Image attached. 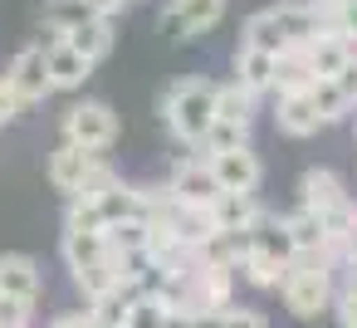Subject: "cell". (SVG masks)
Wrapping results in <instances>:
<instances>
[{"instance_id": "22", "label": "cell", "mask_w": 357, "mask_h": 328, "mask_svg": "<svg viewBox=\"0 0 357 328\" xmlns=\"http://www.w3.org/2000/svg\"><path fill=\"white\" fill-rule=\"evenodd\" d=\"M93 20V10H89V0H45V25H50V35H69V30H79V25H89Z\"/></svg>"}, {"instance_id": "17", "label": "cell", "mask_w": 357, "mask_h": 328, "mask_svg": "<svg viewBox=\"0 0 357 328\" xmlns=\"http://www.w3.org/2000/svg\"><path fill=\"white\" fill-rule=\"evenodd\" d=\"M89 152H79V147H69V142H59L54 152H50V181H54V191H64V196H74L79 191V181H84V172H89Z\"/></svg>"}, {"instance_id": "30", "label": "cell", "mask_w": 357, "mask_h": 328, "mask_svg": "<svg viewBox=\"0 0 357 328\" xmlns=\"http://www.w3.org/2000/svg\"><path fill=\"white\" fill-rule=\"evenodd\" d=\"M64 230H84V235H103V216L93 201H69V216H64Z\"/></svg>"}, {"instance_id": "2", "label": "cell", "mask_w": 357, "mask_h": 328, "mask_svg": "<svg viewBox=\"0 0 357 328\" xmlns=\"http://www.w3.org/2000/svg\"><path fill=\"white\" fill-rule=\"evenodd\" d=\"M279 294H284V308L294 318H323L337 299V264L328 255H294L284 279H279Z\"/></svg>"}, {"instance_id": "5", "label": "cell", "mask_w": 357, "mask_h": 328, "mask_svg": "<svg viewBox=\"0 0 357 328\" xmlns=\"http://www.w3.org/2000/svg\"><path fill=\"white\" fill-rule=\"evenodd\" d=\"M0 84L10 89V98H15L20 108H30V103L50 98L54 89H50V69H45V45L20 50V54H15V64H10V74L0 79Z\"/></svg>"}, {"instance_id": "41", "label": "cell", "mask_w": 357, "mask_h": 328, "mask_svg": "<svg viewBox=\"0 0 357 328\" xmlns=\"http://www.w3.org/2000/svg\"><path fill=\"white\" fill-rule=\"evenodd\" d=\"M308 6H313L318 15H328V10H337V6H342V0H308Z\"/></svg>"}, {"instance_id": "1", "label": "cell", "mask_w": 357, "mask_h": 328, "mask_svg": "<svg viewBox=\"0 0 357 328\" xmlns=\"http://www.w3.org/2000/svg\"><path fill=\"white\" fill-rule=\"evenodd\" d=\"M313 35H323L318 10L308 6V0H284V6H269V10H259V15L245 20L240 45L245 50H264V54H284V50L308 45Z\"/></svg>"}, {"instance_id": "39", "label": "cell", "mask_w": 357, "mask_h": 328, "mask_svg": "<svg viewBox=\"0 0 357 328\" xmlns=\"http://www.w3.org/2000/svg\"><path fill=\"white\" fill-rule=\"evenodd\" d=\"M191 328H225V313H191Z\"/></svg>"}, {"instance_id": "15", "label": "cell", "mask_w": 357, "mask_h": 328, "mask_svg": "<svg viewBox=\"0 0 357 328\" xmlns=\"http://www.w3.org/2000/svg\"><path fill=\"white\" fill-rule=\"evenodd\" d=\"M313 84H318V79H313L303 50H284V54H274V84H269V94L289 98V94H308Z\"/></svg>"}, {"instance_id": "3", "label": "cell", "mask_w": 357, "mask_h": 328, "mask_svg": "<svg viewBox=\"0 0 357 328\" xmlns=\"http://www.w3.org/2000/svg\"><path fill=\"white\" fill-rule=\"evenodd\" d=\"M162 118H167L176 142L196 147L206 137L211 118H215V84L211 79H176L167 89V98H162Z\"/></svg>"}, {"instance_id": "36", "label": "cell", "mask_w": 357, "mask_h": 328, "mask_svg": "<svg viewBox=\"0 0 357 328\" xmlns=\"http://www.w3.org/2000/svg\"><path fill=\"white\" fill-rule=\"evenodd\" d=\"M50 328H93V318H89V308H79V313H59Z\"/></svg>"}, {"instance_id": "18", "label": "cell", "mask_w": 357, "mask_h": 328, "mask_svg": "<svg viewBox=\"0 0 357 328\" xmlns=\"http://www.w3.org/2000/svg\"><path fill=\"white\" fill-rule=\"evenodd\" d=\"M274 123H279V133H289V137H313V133L323 128L318 113H313V103H308V94H289V98H279Z\"/></svg>"}, {"instance_id": "21", "label": "cell", "mask_w": 357, "mask_h": 328, "mask_svg": "<svg viewBox=\"0 0 357 328\" xmlns=\"http://www.w3.org/2000/svg\"><path fill=\"white\" fill-rule=\"evenodd\" d=\"M215 123L250 128V123H255V98H250L240 84H215Z\"/></svg>"}, {"instance_id": "7", "label": "cell", "mask_w": 357, "mask_h": 328, "mask_svg": "<svg viewBox=\"0 0 357 328\" xmlns=\"http://www.w3.org/2000/svg\"><path fill=\"white\" fill-rule=\"evenodd\" d=\"M225 15V0H172L162 10V25L172 30V40H196L206 30H215Z\"/></svg>"}, {"instance_id": "35", "label": "cell", "mask_w": 357, "mask_h": 328, "mask_svg": "<svg viewBox=\"0 0 357 328\" xmlns=\"http://www.w3.org/2000/svg\"><path fill=\"white\" fill-rule=\"evenodd\" d=\"M128 6V0H89V10H93V20H113L118 10Z\"/></svg>"}, {"instance_id": "29", "label": "cell", "mask_w": 357, "mask_h": 328, "mask_svg": "<svg viewBox=\"0 0 357 328\" xmlns=\"http://www.w3.org/2000/svg\"><path fill=\"white\" fill-rule=\"evenodd\" d=\"M162 318H167V304H162L157 294H142V299L128 308V323H123V328H162Z\"/></svg>"}, {"instance_id": "11", "label": "cell", "mask_w": 357, "mask_h": 328, "mask_svg": "<svg viewBox=\"0 0 357 328\" xmlns=\"http://www.w3.org/2000/svg\"><path fill=\"white\" fill-rule=\"evenodd\" d=\"M206 211H211V225H215V230H225V235H245V230L255 225V216H259V201L245 196V191H220Z\"/></svg>"}, {"instance_id": "13", "label": "cell", "mask_w": 357, "mask_h": 328, "mask_svg": "<svg viewBox=\"0 0 357 328\" xmlns=\"http://www.w3.org/2000/svg\"><path fill=\"white\" fill-rule=\"evenodd\" d=\"M284 235H289L294 255H328V225H323V216H313L303 206L284 216Z\"/></svg>"}, {"instance_id": "38", "label": "cell", "mask_w": 357, "mask_h": 328, "mask_svg": "<svg viewBox=\"0 0 357 328\" xmlns=\"http://www.w3.org/2000/svg\"><path fill=\"white\" fill-rule=\"evenodd\" d=\"M337 269H342V284H337V289H347V294H357V255H352V260H342Z\"/></svg>"}, {"instance_id": "4", "label": "cell", "mask_w": 357, "mask_h": 328, "mask_svg": "<svg viewBox=\"0 0 357 328\" xmlns=\"http://www.w3.org/2000/svg\"><path fill=\"white\" fill-rule=\"evenodd\" d=\"M64 142L79 147V152H89V157L108 152V147L118 142V113H113L103 98H84V103H74L69 118H64Z\"/></svg>"}, {"instance_id": "23", "label": "cell", "mask_w": 357, "mask_h": 328, "mask_svg": "<svg viewBox=\"0 0 357 328\" xmlns=\"http://www.w3.org/2000/svg\"><path fill=\"white\" fill-rule=\"evenodd\" d=\"M235 147H250V128H230V123H215V118H211L206 137L196 142V157H201V162H211V157L235 152Z\"/></svg>"}, {"instance_id": "32", "label": "cell", "mask_w": 357, "mask_h": 328, "mask_svg": "<svg viewBox=\"0 0 357 328\" xmlns=\"http://www.w3.org/2000/svg\"><path fill=\"white\" fill-rule=\"evenodd\" d=\"M333 308H337V323H342V328H357V294H347V289H337V299H333Z\"/></svg>"}, {"instance_id": "16", "label": "cell", "mask_w": 357, "mask_h": 328, "mask_svg": "<svg viewBox=\"0 0 357 328\" xmlns=\"http://www.w3.org/2000/svg\"><path fill=\"white\" fill-rule=\"evenodd\" d=\"M45 69H50V89H79V84L89 79V69H93V64H89V59H79V54L59 40V45H50V50H45Z\"/></svg>"}, {"instance_id": "37", "label": "cell", "mask_w": 357, "mask_h": 328, "mask_svg": "<svg viewBox=\"0 0 357 328\" xmlns=\"http://www.w3.org/2000/svg\"><path fill=\"white\" fill-rule=\"evenodd\" d=\"M15 113H20V103L10 98V89H6V84H0V128H6V123H10Z\"/></svg>"}, {"instance_id": "26", "label": "cell", "mask_w": 357, "mask_h": 328, "mask_svg": "<svg viewBox=\"0 0 357 328\" xmlns=\"http://www.w3.org/2000/svg\"><path fill=\"white\" fill-rule=\"evenodd\" d=\"M113 186H118V172H113L103 157H93V162H89V172H84V181H79V191H74L69 201H98V196H103V191H113Z\"/></svg>"}, {"instance_id": "27", "label": "cell", "mask_w": 357, "mask_h": 328, "mask_svg": "<svg viewBox=\"0 0 357 328\" xmlns=\"http://www.w3.org/2000/svg\"><path fill=\"white\" fill-rule=\"evenodd\" d=\"M103 240H108L113 255H142V245H147V225H142V221H123V225H108Z\"/></svg>"}, {"instance_id": "12", "label": "cell", "mask_w": 357, "mask_h": 328, "mask_svg": "<svg viewBox=\"0 0 357 328\" xmlns=\"http://www.w3.org/2000/svg\"><path fill=\"white\" fill-rule=\"evenodd\" d=\"M98 216H103V230L108 225H123V221H147V196H142V186H113V191H103L98 201Z\"/></svg>"}, {"instance_id": "14", "label": "cell", "mask_w": 357, "mask_h": 328, "mask_svg": "<svg viewBox=\"0 0 357 328\" xmlns=\"http://www.w3.org/2000/svg\"><path fill=\"white\" fill-rule=\"evenodd\" d=\"M230 84H240L250 98H259V94H269V84H274V54H264V50H235V79Z\"/></svg>"}, {"instance_id": "40", "label": "cell", "mask_w": 357, "mask_h": 328, "mask_svg": "<svg viewBox=\"0 0 357 328\" xmlns=\"http://www.w3.org/2000/svg\"><path fill=\"white\" fill-rule=\"evenodd\" d=\"M162 328H191V313H167Z\"/></svg>"}, {"instance_id": "25", "label": "cell", "mask_w": 357, "mask_h": 328, "mask_svg": "<svg viewBox=\"0 0 357 328\" xmlns=\"http://www.w3.org/2000/svg\"><path fill=\"white\" fill-rule=\"evenodd\" d=\"M284 269H289V264H279V260H269V255L245 250V260H240V269H235V274H245V284H255V289H279Z\"/></svg>"}, {"instance_id": "10", "label": "cell", "mask_w": 357, "mask_h": 328, "mask_svg": "<svg viewBox=\"0 0 357 328\" xmlns=\"http://www.w3.org/2000/svg\"><path fill=\"white\" fill-rule=\"evenodd\" d=\"M45 289V274L30 255H0V294L6 299H20V304H35Z\"/></svg>"}, {"instance_id": "6", "label": "cell", "mask_w": 357, "mask_h": 328, "mask_svg": "<svg viewBox=\"0 0 357 328\" xmlns=\"http://www.w3.org/2000/svg\"><path fill=\"white\" fill-rule=\"evenodd\" d=\"M167 196L176 201V206H191V211H206L215 196H220V186H215V177H211V167L201 162V157H181L176 167H172V181H167Z\"/></svg>"}, {"instance_id": "33", "label": "cell", "mask_w": 357, "mask_h": 328, "mask_svg": "<svg viewBox=\"0 0 357 328\" xmlns=\"http://www.w3.org/2000/svg\"><path fill=\"white\" fill-rule=\"evenodd\" d=\"M333 84H337V94L347 98V108H357V59H352V64H347V69H342Z\"/></svg>"}, {"instance_id": "31", "label": "cell", "mask_w": 357, "mask_h": 328, "mask_svg": "<svg viewBox=\"0 0 357 328\" xmlns=\"http://www.w3.org/2000/svg\"><path fill=\"white\" fill-rule=\"evenodd\" d=\"M30 318H35V304H20V299L0 294V328H30Z\"/></svg>"}, {"instance_id": "24", "label": "cell", "mask_w": 357, "mask_h": 328, "mask_svg": "<svg viewBox=\"0 0 357 328\" xmlns=\"http://www.w3.org/2000/svg\"><path fill=\"white\" fill-rule=\"evenodd\" d=\"M308 103H313V113H318V123H323V128L352 113V108H347V98L337 94V84H333V79H318V84L308 89Z\"/></svg>"}, {"instance_id": "9", "label": "cell", "mask_w": 357, "mask_h": 328, "mask_svg": "<svg viewBox=\"0 0 357 328\" xmlns=\"http://www.w3.org/2000/svg\"><path fill=\"white\" fill-rule=\"evenodd\" d=\"M303 50V59H308V69H313V79H337L352 59H357V45H347L342 35H333V30H323V35H313L308 45H298Z\"/></svg>"}, {"instance_id": "20", "label": "cell", "mask_w": 357, "mask_h": 328, "mask_svg": "<svg viewBox=\"0 0 357 328\" xmlns=\"http://www.w3.org/2000/svg\"><path fill=\"white\" fill-rule=\"evenodd\" d=\"M64 45L79 54V59H89V64H98L108 50H113V25L108 20H89V25H79V30H69L64 35Z\"/></svg>"}, {"instance_id": "19", "label": "cell", "mask_w": 357, "mask_h": 328, "mask_svg": "<svg viewBox=\"0 0 357 328\" xmlns=\"http://www.w3.org/2000/svg\"><path fill=\"white\" fill-rule=\"evenodd\" d=\"M59 250H64V264H69L74 274H79V269H93V264L108 260V240H103V235H84V230H64Z\"/></svg>"}, {"instance_id": "34", "label": "cell", "mask_w": 357, "mask_h": 328, "mask_svg": "<svg viewBox=\"0 0 357 328\" xmlns=\"http://www.w3.org/2000/svg\"><path fill=\"white\" fill-rule=\"evenodd\" d=\"M225 328H269L255 308H225Z\"/></svg>"}, {"instance_id": "28", "label": "cell", "mask_w": 357, "mask_h": 328, "mask_svg": "<svg viewBox=\"0 0 357 328\" xmlns=\"http://www.w3.org/2000/svg\"><path fill=\"white\" fill-rule=\"evenodd\" d=\"M318 25H323V30H333V35H342L347 45H357V0H342L337 10L318 15Z\"/></svg>"}, {"instance_id": "8", "label": "cell", "mask_w": 357, "mask_h": 328, "mask_svg": "<svg viewBox=\"0 0 357 328\" xmlns=\"http://www.w3.org/2000/svg\"><path fill=\"white\" fill-rule=\"evenodd\" d=\"M206 167H211V177H215V186H220V191H245V196H255V191H259V177H264V167H259L255 147L220 152V157H211Z\"/></svg>"}]
</instances>
